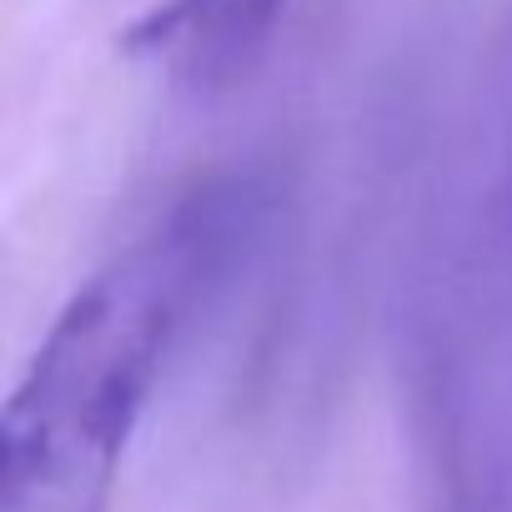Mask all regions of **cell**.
Instances as JSON below:
<instances>
[{"mask_svg": "<svg viewBox=\"0 0 512 512\" xmlns=\"http://www.w3.org/2000/svg\"><path fill=\"white\" fill-rule=\"evenodd\" d=\"M262 191L211 176L71 292L0 417V507L106 512L156 387L246 246Z\"/></svg>", "mask_w": 512, "mask_h": 512, "instance_id": "cell-1", "label": "cell"}, {"mask_svg": "<svg viewBox=\"0 0 512 512\" xmlns=\"http://www.w3.org/2000/svg\"><path fill=\"white\" fill-rule=\"evenodd\" d=\"M402 387L417 512H512V116L422 216Z\"/></svg>", "mask_w": 512, "mask_h": 512, "instance_id": "cell-2", "label": "cell"}, {"mask_svg": "<svg viewBox=\"0 0 512 512\" xmlns=\"http://www.w3.org/2000/svg\"><path fill=\"white\" fill-rule=\"evenodd\" d=\"M282 16L287 0H141L116 46L181 96H221L262 66Z\"/></svg>", "mask_w": 512, "mask_h": 512, "instance_id": "cell-3", "label": "cell"}]
</instances>
